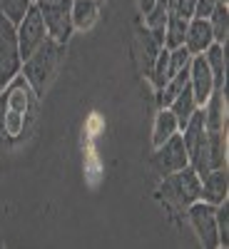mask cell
<instances>
[{
	"instance_id": "obj_26",
	"label": "cell",
	"mask_w": 229,
	"mask_h": 249,
	"mask_svg": "<svg viewBox=\"0 0 229 249\" xmlns=\"http://www.w3.org/2000/svg\"><path fill=\"white\" fill-rule=\"evenodd\" d=\"M157 3V0H137V8H140V13L142 15H147L150 10H152V5Z\"/></svg>"
},
{
	"instance_id": "obj_2",
	"label": "cell",
	"mask_w": 229,
	"mask_h": 249,
	"mask_svg": "<svg viewBox=\"0 0 229 249\" xmlns=\"http://www.w3.org/2000/svg\"><path fill=\"white\" fill-rule=\"evenodd\" d=\"M62 55H65V45L55 43V40H45L40 48H35L20 65V75L28 80V85L35 90L37 97H43L48 88L53 85V80L60 70Z\"/></svg>"
},
{
	"instance_id": "obj_17",
	"label": "cell",
	"mask_w": 229,
	"mask_h": 249,
	"mask_svg": "<svg viewBox=\"0 0 229 249\" xmlns=\"http://www.w3.org/2000/svg\"><path fill=\"white\" fill-rule=\"evenodd\" d=\"M187 25H190V20H184V18H177V15L167 13V20H164V30H162V43H164V48L172 50V48L184 45Z\"/></svg>"
},
{
	"instance_id": "obj_22",
	"label": "cell",
	"mask_w": 229,
	"mask_h": 249,
	"mask_svg": "<svg viewBox=\"0 0 229 249\" xmlns=\"http://www.w3.org/2000/svg\"><path fill=\"white\" fill-rule=\"evenodd\" d=\"M33 5V0H0V15H5L10 23H18Z\"/></svg>"
},
{
	"instance_id": "obj_27",
	"label": "cell",
	"mask_w": 229,
	"mask_h": 249,
	"mask_svg": "<svg viewBox=\"0 0 229 249\" xmlns=\"http://www.w3.org/2000/svg\"><path fill=\"white\" fill-rule=\"evenodd\" d=\"M219 3H227V0H219Z\"/></svg>"
},
{
	"instance_id": "obj_16",
	"label": "cell",
	"mask_w": 229,
	"mask_h": 249,
	"mask_svg": "<svg viewBox=\"0 0 229 249\" xmlns=\"http://www.w3.org/2000/svg\"><path fill=\"white\" fill-rule=\"evenodd\" d=\"M177 132H179V124H177L175 115L170 112V107H159V112L155 115V124H152V144L157 147V144L167 142Z\"/></svg>"
},
{
	"instance_id": "obj_25",
	"label": "cell",
	"mask_w": 229,
	"mask_h": 249,
	"mask_svg": "<svg viewBox=\"0 0 229 249\" xmlns=\"http://www.w3.org/2000/svg\"><path fill=\"white\" fill-rule=\"evenodd\" d=\"M219 5V0H197L194 5V18H210V13Z\"/></svg>"
},
{
	"instance_id": "obj_20",
	"label": "cell",
	"mask_w": 229,
	"mask_h": 249,
	"mask_svg": "<svg viewBox=\"0 0 229 249\" xmlns=\"http://www.w3.org/2000/svg\"><path fill=\"white\" fill-rule=\"evenodd\" d=\"M210 28L214 35V43H227V35H229V8L227 3H219L212 13H210Z\"/></svg>"
},
{
	"instance_id": "obj_10",
	"label": "cell",
	"mask_w": 229,
	"mask_h": 249,
	"mask_svg": "<svg viewBox=\"0 0 229 249\" xmlns=\"http://www.w3.org/2000/svg\"><path fill=\"white\" fill-rule=\"evenodd\" d=\"M227 192H229V175L227 167H214L202 177V195L199 199L207 204H222L227 202Z\"/></svg>"
},
{
	"instance_id": "obj_3",
	"label": "cell",
	"mask_w": 229,
	"mask_h": 249,
	"mask_svg": "<svg viewBox=\"0 0 229 249\" xmlns=\"http://www.w3.org/2000/svg\"><path fill=\"white\" fill-rule=\"evenodd\" d=\"M202 195V177L187 164V167L164 175L159 187H157V197L167 204V210L172 214L184 212L190 204H194Z\"/></svg>"
},
{
	"instance_id": "obj_19",
	"label": "cell",
	"mask_w": 229,
	"mask_h": 249,
	"mask_svg": "<svg viewBox=\"0 0 229 249\" xmlns=\"http://www.w3.org/2000/svg\"><path fill=\"white\" fill-rule=\"evenodd\" d=\"M187 77H190V68H187V70H179L177 75H172V77L157 90V105H159V107H167L170 102L182 92V88L187 85Z\"/></svg>"
},
{
	"instance_id": "obj_1",
	"label": "cell",
	"mask_w": 229,
	"mask_h": 249,
	"mask_svg": "<svg viewBox=\"0 0 229 249\" xmlns=\"http://www.w3.org/2000/svg\"><path fill=\"white\" fill-rule=\"evenodd\" d=\"M37 100L23 75H15L0 90V144L15 147L28 140L37 115Z\"/></svg>"
},
{
	"instance_id": "obj_12",
	"label": "cell",
	"mask_w": 229,
	"mask_h": 249,
	"mask_svg": "<svg viewBox=\"0 0 229 249\" xmlns=\"http://www.w3.org/2000/svg\"><path fill=\"white\" fill-rule=\"evenodd\" d=\"M100 0H72L70 13H72V28L75 30H92L100 20Z\"/></svg>"
},
{
	"instance_id": "obj_23",
	"label": "cell",
	"mask_w": 229,
	"mask_h": 249,
	"mask_svg": "<svg viewBox=\"0 0 229 249\" xmlns=\"http://www.w3.org/2000/svg\"><path fill=\"white\" fill-rule=\"evenodd\" d=\"M214 217H217V232H219V244H229V202H222L214 207Z\"/></svg>"
},
{
	"instance_id": "obj_6",
	"label": "cell",
	"mask_w": 229,
	"mask_h": 249,
	"mask_svg": "<svg viewBox=\"0 0 229 249\" xmlns=\"http://www.w3.org/2000/svg\"><path fill=\"white\" fill-rule=\"evenodd\" d=\"M15 35H18V48H20V57H23V60L35 48H40L48 40V30H45V23H43V15H40L35 3L15 23Z\"/></svg>"
},
{
	"instance_id": "obj_18",
	"label": "cell",
	"mask_w": 229,
	"mask_h": 249,
	"mask_svg": "<svg viewBox=\"0 0 229 249\" xmlns=\"http://www.w3.org/2000/svg\"><path fill=\"white\" fill-rule=\"evenodd\" d=\"M207 152H210V167H227V132L207 130Z\"/></svg>"
},
{
	"instance_id": "obj_14",
	"label": "cell",
	"mask_w": 229,
	"mask_h": 249,
	"mask_svg": "<svg viewBox=\"0 0 229 249\" xmlns=\"http://www.w3.org/2000/svg\"><path fill=\"white\" fill-rule=\"evenodd\" d=\"M202 55L212 70L214 88H224V82H227V43H212Z\"/></svg>"
},
{
	"instance_id": "obj_8",
	"label": "cell",
	"mask_w": 229,
	"mask_h": 249,
	"mask_svg": "<svg viewBox=\"0 0 229 249\" xmlns=\"http://www.w3.org/2000/svg\"><path fill=\"white\" fill-rule=\"evenodd\" d=\"M150 164H152V170H155L159 177L172 175V172H177V170H182V167H187V164H190V157H187V150H184V142H182L179 132L172 135L167 142L157 144Z\"/></svg>"
},
{
	"instance_id": "obj_7",
	"label": "cell",
	"mask_w": 229,
	"mask_h": 249,
	"mask_svg": "<svg viewBox=\"0 0 229 249\" xmlns=\"http://www.w3.org/2000/svg\"><path fill=\"white\" fill-rule=\"evenodd\" d=\"M187 219L204 249H219V232H217V217H214V204H207L197 199L194 204L187 207Z\"/></svg>"
},
{
	"instance_id": "obj_24",
	"label": "cell",
	"mask_w": 229,
	"mask_h": 249,
	"mask_svg": "<svg viewBox=\"0 0 229 249\" xmlns=\"http://www.w3.org/2000/svg\"><path fill=\"white\" fill-rule=\"evenodd\" d=\"M194 5H197V0H170L167 13H172L177 18H184V20H192L194 18Z\"/></svg>"
},
{
	"instance_id": "obj_13",
	"label": "cell",
	"mask_w": 229,
	"mask_h": 249,
	"mask_svg": "<svg viewBox=\"0 0 229 249\" xmlns=\"http://www.w3.org/2000/svg\"><path fill=\"white\" fill-rule=\"evenodd\" d=\"M204 110V124L207 130H224V122H227V115H224V88H214L212 95L207 97V102L202 105Z\"/></svg>"
},
{
	"instance_id": "obj_28",
	"label": "cell",
	"mask_w": 229,
	"mask_h": 249,
	"mask_svg": "<svg viewBox=\"0 0 229 249\" xmlns=\"http://www.w3.org/2000/svg\"><path fill=\"white\" fill-rule=\"evenodd\" d=\"M100 3H102V0H100Z\"/></svg>"
},
{
	"instance_id": "obj_21",
	"label": "cell",
	"mask_w": 229,
	"mask_h": 249,
	"mask_svg": "<svg viewBox=\"0 0 229 249\" xmlns=\"http://www.w3.org/2000/svg\"><path fill=\"white\" fill-rule=\"evenodd\" d=\"M190 60H192V53L187 50L184 45L172 48V50H170V57H167V80H170L172 75H177L179 70L190 68Z\"/></svg>"
},
{
	"instance_id": "obj_11",
	"label": "cell",
	"mask_w": 229,
	"mask_h": 249,
	"mask_svg": "<svg viewBox=\"0 0 229 249\" xmlns=\"http://www.w3.org/2000/svg\"><path fill=\"white\" fill-rule=\"evenodd\" d=\"M212 43H214V35H212V28H210V20L207 18H192L190 25H187L184 48L192 55H202Z\"/></svg>"
},
{
	"instance_id": "obj_15",
	"label": "cell",
	"mask_w": 229,
	"mask_h": 249,
	"mask_svg": "<svg viewBox=\"0 0 229 249\" xmlns=\"http://www.w3.org/2000/svg\"><path fill=\"white\" fill-rule=\"evenodd\" d=\"M170 112L175 115V120H177V124H179V130L187 124V120H190L192 115H194V110L199 107L197 105V100H194V92H192V88H190V82H187V85L182 88V92L170 102Z\"/></svg>"
},
{
	"instance_id": "obj_9",
	"label": "cell",
	"mask_w": 229,
	"mask_h": 249,
	"mask_svg": "<svg viewBox=\"0 0 229 249\" xmlns=\"http://www.w3.org/2000/svg\"><path fill=\"white\" fill-rule=\"evenodd\" d=\"M187 82H190V88L194 92L197 105L202 107L207 102V97H210L212 90H214V77H212V70H210V65H207L204 55H192V60H190V77H187Z\"/></svg>"
},
{
	"instance_id": "obj_5",
	"label": "cell",
	"mask_w": 229,
	"mask_h": 249,
	"mask_svg": "<svg viewBox=\"0 0 229 249\" xmlns=\"http://www.w3.org/2000/svg\"><path fill=\"white\" fill-rule=\"evenodd\" d=\"M20 65H23V57H20L18 48L15 23H10L5 15H0V90L15 75H20Z\"/></svg>"
},
{
	"instance_id": "obj_4",
	"label": "cell",
	"mask_w": 229,
	"mask_h": 249,
	"mask_svg": "<svg viewBox=\"0 0 229 249\" xmlns=\"http://www.w3.org/2000/svg\"><path fill=\"white\" fill-rule=\"evenodd\" d=\"M33 3L37 5L40 15H43L48 37L55 40V43H60V45H68L70 35L75 33L72 13H70L72 0H33Z\"/></svg>"
}]
</instances>
